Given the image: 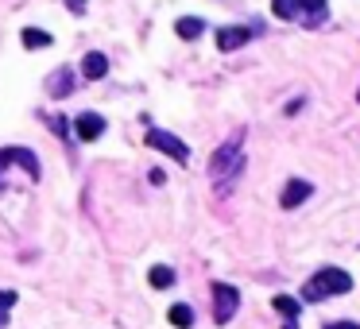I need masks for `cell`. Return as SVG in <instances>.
Listing matches in <instances>:
<instances>
[{"label":"cell","mask_w":360,"mask_h":329,"mask_svg":"<svg viewBox=\"0 0 360 329\" xmlns=\"http://www.w3.org/2000/svg\"><path fill=\"white\" fill-rule=\"evenodd\" d=\"M240 139H244V132L237 128V136L225 139L217 151H213V159H209V174H213V182L221 186V194H229V186L237 182V174L244 170V155H240Z\"/></svg>","instance_id":"obj_1"},{"label":"cell","mask_w":360,"mask_h":329,"mask_svg":"<svg viewBox=\"0 0 360 329\" xmlns=\"http://www.w3.org/2000/svg\"><path fill=\"white\" fill-rule=\"evenodd\" d=\"M349 291H352V275H349V271H341V267H326V271H317V275L302 287V298H306V302H322L326 295H349Z\"/></svg>","instance_id":"obj_2"},{"label":"cell","mask_w":360,"mask_h":329,"mask_svg":"<svg viewBox=\"0 0 360 329\" xmlns=\"http://www.w3.org/2000/svg\"><path fill=\"white\" fill-rule=\"evenodd\" d=\"M143 144H147V148H155V151H167V155H171V159H178V163H186V159H190V148H186V144H182L178 136L163 132V128H147Z\"/></svg>","instance_id":"obj_3"},{"label":"cell","mask_w":360,"mask_h":329,"mask_svg":"<svg viewBox=\"0 0 360 329\" xmlns=\"http://www.w3.org/2000/svg\"><path fill=\"white\" fill-rule=\"evenodd\" d=\"M237 306H240L237 287H229V283H213V318H217L221 326H225V321H232Z\"/></svg>","instance_id":"obj_4"},{"label":"cell","mask_w":360,"mask_h":329,"mask_svg":"<svg viewBox=\"0 0 360 329\" xmlns=\"http://www.w3.org/2000/svg\"><path fill=\"white\" fill-rule=\"evenodd\" d=\"M12 163H20L32 179H39V174H43V167H39V159H35V151H27V148H0V170L12 167Z\"/></svg>","instance_id":"obj_5"},{"label":"cell","mask_w":360,"mask_h":329,"mask_svg":"<svg viewBox=\"0 0 360 329\" xmlns=\"http://www.w3.org/2000/svg\"><path fill=\"white\" fill-rule=\"evenodd\" d=\"M101 132H105V117L101 113H82V117H74V136L77 139H97Z\"/></svg>","instance_id":"obj_6"},{"label":"cell","mask_w":360,"mask_h":329,"mask_svg":"<svg viewBox=\"0 0 360 329\" xmlns=\"http://www.w3.org/2000/svg\"><path fill=\"white\" fill-rule=\"evenodd\" d=\"M310 190H314V186H310L306 179H291L287 182V190H283V198H279V205H283V209H295V205H302L306 198H310Z\"/></svg>","instance_id":"obj_7"},{"label":"cell","mask_w":360,"mask_h":329,"mask_svg":"<svg viewBox=\"0 0 360 329\" xmlns=\"http://www.w3.org/2000/svg\"><path fill=\"white\" fill-rule=\"evenodd\" d=\"M70 89H74V70H70V66H58L55 74L47 78V93L51 97H70Z\"/></svg>","instance_id":"obj_8"},{"label":"cell","mask_w":360,"mask_h":329,"mask_svg":"<svg viewBox=\"0 0 360 329\" xmlns=\"http://www.w3.org/2000/svg\"><path fill=\"white\" fill-rule=\"evenodd\" d=\"M82 74H86L89 82H97V78H105V74H109V58H105L101 51H89L86 58H82Z\"/></svg>","instance_id":"obj_9"},{"label":"cell","mask_w":360,"mask_h":329,"mask_svg":"<svg viewBox=\"0 0 360 329\" xmlns=\"http://www.w3.org/2000/svg\"><path fill=\"white\" fill-rule=\"evenodd\" d=\"M252 35H248V27H221L217 32V47L221 51H237V47H244Z\"/></svg>","instance_id":"obj_10"},{"label":"cell","mask_w":360,"mask_h":329,"mask_svg":"<svg viewBox=\"0 0 360 329\" xmlns=\"http://www.w3.org/2000/svg\"><path fill=\"white\" fill-rule=\"evenodd\" d=\"M20 39H23V47H27V51H43V47H51V43H55V35H47L43 27H23Z\"/></svg>","instance_id":"obj_11"},{"label":"cell","mask_w":360,"mask_h":329,"mask_svg":"<svg viewBox=\"0 0 360 329\" xmlns=\"http://www.w3.org/2000/svg\"><path fill=\"white\" fill-rule=\"evenodd\" d=\"M175 35H182V39H197V35H206V20L182 16V20H175Z\"/></svg>","instance_id":"obj_12"},{"label":"cell","mask_w":360,"mask_h":329,"mask_svg":"<svg viewBox=\"0 0 360 329\" xmlns=\"http://www.w3.org/2000/svg\"><path fill=\"white\" fill-rule=\"evenodd\" d=\"M147 283H152L155 291H167L171 283H175V271H171L167 264H155L152 271H147Z\"/></svg>","instance_id":"obj_13"},{"label":"cell","mask_w":360,"mask_h":329,"mask_svg":"<svg viewBox=\"0 0 360 329\" xmlns=\"http://www.w3.org/2000/svg\"><path fill=\"white\" fill-rule=\"evenodd\" d=\"M326 4H329V0H298V8L306 12V23H310V27L326 20Z\"/></svg>","instance_id":"obj_14"},{"label":"cell","mask_w":360,"mask_h":329,"mask_svg":"<svg viewBox=\"0 0 360 329\" xmlns=\"http://www.w3.org/2000/svg\"><path fill=\"white\" fill-rule=\"evenodd\" d=\"M279 314H283L287 321H298V314H302V306H298V298H291V295H275V302H272Z\"/></svg>","instance_id":"obj_15"},{"label":"cell","mask_w":360,"mask_h":329,"mask_svg":"<svg viewBox=\"0 0 360 329\" xmlns=\"http://www.w3.org/2000/svg\"><path fill=\"white\" fill-rule=\"evenodd\" d=\"M167 314H171V326H178V329H190V326H194V310L182 306V302H178V306H171Z\"/></svg>","instance_id":"obj_16"},{"label":"cell","mask_w":360,"mask_h":329,"mask_svg":"<svg viewBox=\"0 0 360 329\" xmlns=\"http://www.w3.org/2000/svg\"><path fill=\"white\" fill-rule=\"evenodd\" d=\"M272 12L279 16V20H298V0H272Z\"/></svg>","instance_id":"obj_17"},{"label":"cell","mask_w":360,"mask_h":329,"mask_svg":"<svg viewBox=\"0 0 360 329\" xmlns=\"http://www.w3.org/2000/svg\"><path fill=\"white\" fill-rule=\"evenodd\" d=\"M16 306V291H0V314Z\"/></svg>","instance_id":"obj_18"},{"label":"cell","mask_w":360,"mask_h":329,"mask_svg":"<svg viewBox=\"0 0 360 329\" xmlns=\"http://www.w3.org/2000/svg\"><path fill=\"white\" fill-rule=\"evenodd\" d=\"M66 8L70 12H86V0H66Z\"/></svg>","instance_id":"obj_19"},{"label":"cell","mask_w":360,"mask_h":329,"mask_svg":"<svg viewBox=\"0 0 360 329\" xmlns=\"http://www.w3.org/2000/svg\"><path fill=\"white\" fill-rule=\"evenodd\" d=\"M326 329H360L357 321H333V326H326Z\"/></svg>","instance_id":"obj_20"},{"label":"cell","mask_w":360,"mask_h":329,"mask_svg":"<svg viewBox=\"0 0 360 329\" xmlns=\"http://www.w3.org/2000/svg\"><path fill=\"white\" fill-rule=\"evenodd\" d=\"M0 190H4V179H0Z\"/></svg>","instance_id":"obj_21"},{"label":"cell","mask_w":360,"mask_h":329,"mask_svg":"<svg viewBox=\"0 0 360 329\" xmlns=\"http://www.w3.org/2000/svg\"><path fill=\"white\" fill-rule=\"evenodd\" d=\"M357 97H360V93H357Z\"/></svg>","instance_id":"obj_22"}]
</instances>
